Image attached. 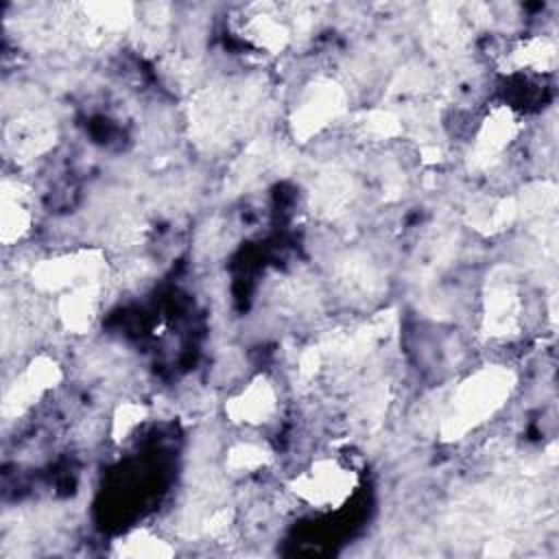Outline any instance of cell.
Masks as SVG:
<instances>
[{
  "instance_id": "obj_2",
  "label": "cell",
  "mask_w": 559,
  "mask_h": 559,
  "mask_svg": "<svg viewBox=\"0 0 559 559\" xmlns=\"http://www.w3.org/2000/svg\"><path fill=\"white\" fill-rule=\"evenodd\" d=\"M225 415L245 428L269 426L280 415L277 384L264 373L255 376L227 400Z\"/></svg>"
},
{
  "instance_id": "obj_3",
  "label": "cell",
  "mask_w": 559,
  "mask_h": 559,
  "mask_svg": "<svg viewBox=\"0 0 559 559\" xmlns=\"http://www.w3.org/2000/svg\"><path fill=\"white\" fill-rule=\"evenodd\" d=\"M345 107V92L330 79H314L299 94L293 124L299 135H312L334 120Z\"/></svg>"
},
{
  "instance_id": "obj_1",
  "label": "cell",
  "mask_w": 559,
  "mask_h": 559,
  "mask_svg": "<svg viewBox=\"0 0 559 559\" xmlns=\"http://www.w3.org/2000/svg\"><path fill=\"white\" fill-rule=\"evenodd\" d=\"M356 472L338 459H314L293 478L297 500L317 509H338L354 491Z\"/></svg>"
},
{
  "instance_id": "obj_5",
  "label": "cell",
  "mask_w": 559,
  "mask_h": 559,
  "mask_svg": "<svg viewBox=\"0 0 559 559\" xmlns=\"http://www.w3.org/2000/svg\"><path fill=\"white\" fill-rule=\"evenodd\" d=\"M271 461V450L264 441L255 439H240L231 443L225 452V469L227 474H258L262 467H266Z\"/></svg>"
},
{
  "instance_id": "obj_4",
  "label": "cell",
  "mask_w": 559,
  "mask_h": 559,
  "mask_svg": "<svg viewBox=\"0 0 559 559\" xmlns=\"http://www.w3.org/2000/svg\"><path fill=\"white\" fill-rule=\"evenodd\" d=\"M31 207L26 203V197L20 188V183L4 181L2 192V240L7 245L20 240L31 229Z\"/></svg>"
}]
</instances>
